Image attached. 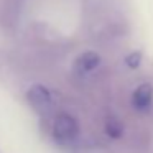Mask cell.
Instances as JSON below:
<instances>
[{
    "mask_svg": "<svg viewBox=\"0 0 153 153\" xmlns=\"http://www.w3.org/2000/svg\"><path fill=\"white\" fill-rule=\"evenodd\" d=\"M54 140L59 143H71L79 135V123L69 114H59L54 117L53 127H51Z\"/></svg>",
    "mask_w": 153,
    "mask_h": 153,
    "instance_id": "6da1fadb",
    "label": "cell"
},
{
    "mask_svg": "<svg viewBox=\"0 0 153 153\" xmlns=\"http://www.w3.org/2000/svg\"><path fill=\"white\" fill-rule=\"evenodd\" d=\"M27 100L33 107L35 112H38L40 115H48L54 109L53 94L48 87L41 86V84H33L27 91Z\"/></svg>",
    "mask_w": 153,
    "mask_h": 153,
    "instance_id": "7a4b0ae2",
    "label": "cell"
},
{
    "mask_svg": "<svg viewBox=\"0 0 153 153\" xmlns=\"http://www.w3.org/2000/svg\"><path fill=\"white\" fill-rule=\"evenodd\" d=\"M132 107L137 112H148L153 105V86L150 82H143L133 91L132 94Z\"/></svg>",
    "mask_w": 153,
    "mask_h": 153,
    "instance_id": "3957f363",
    "label": "cell"
},
{
    "mask_svg": "<svg viewBox=\"0 0 153 153\" xmlns=\"http://www.w3.org/2000/svg\"><path fill=\"white\" fill-rule=\"evenodd\" d=\"M100 66V56L96 51H84L76 58L73 68L79 76H87Z\"/></svg>",
    "mask_w": 153,
    "mask_h": 153,
    "instance_id": "277c9868",
    "label": "cell"
},
{
    "mask_svg": "<svg viewBox=\"0 0 153 153\" xmlns=\"http://www.w3.org/2000/svg\"><path fill=\"white\" fill-rule=\"evenodd\" d=\"M104 130L112 138H120L123 135V125L117 117H109L105 120V123H104Z\"/></svg>",
    "mask_w": 153,
    "mask_h": 153,
    "instance_id": "5b68a950",
    "label": "cell"
}]
</instances>
